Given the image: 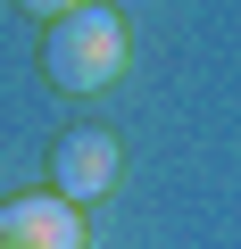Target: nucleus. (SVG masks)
<instances>
[{
  "label": "nucleus",
  "mask_w": 241,
  "mask_h": 249,
  "mask_svg": "<svg viewBox=\"0 0 241 249\" xmlns=\"http://www.w3.org/2000/svg\"><path fill=\"white\" fill-rule=\"evenodd\" d=\"M125 58H133V34H125L116 9H100V0L42 34V75L58 91H108L116 75H125Z\"/></svg>",
  "instance_id": "f257e3e1"
},
{
  "label": "nucleus",
  "mask_w": 241,
  "mask_h": 249,
  "mask_svg": "<svg viewBox=\"0 0 241 249\" xmlns=\"http://www.w3.org/2000/svg\"><path fill=\"white\" fill-rule=\"evenodd\" d=\"M116 175H125V142H116V133H100V124H83V133H67L58 150H50V191L58 199H100Z\"/></svg>",
  "instance_id": "f03ea898"
},
{
  "label": "nucleus",
  "mask_w": 241,
  "mask_h": 249,
  "mask_svg": "<svg viewBox=\"0 0 241 249\" xmlns=\"http://www.w3.org/2000/svg\"><path fill=\"white\" fill-rule=\"evenodd\" d=\"M83 208L58 199V191H25L0 208V249H83Z\"/></svg>",
  "instance_id": "7ed1b4c3"
},
{
  "label": "nucleus",
  "mask_w": 241,
  "mask_h": 249,
  "mask_svg": "<svg viewBox=\"0 0 241 249\" xmlns=\"http://www.w3.org/2000/svg\"><path fill=\"white\" fill-rule=\"evenodd\" d=\"M25 9H34L42 25H58V17H75V9H92V0H25Z\"/></svg>",
  "instance_id": "20e7f679"
}]
</instances>
